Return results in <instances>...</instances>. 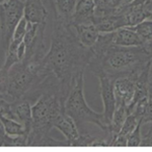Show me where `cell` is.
I'll use <instances>...</instances> for the list:
<instances>
[{
    "mask_svg": "<svg viewBox=\"0 0 152 152\" xmlns=\"http://www.w3.org/2000/svg\"><path fill=\"white\" fill-rule=\"evenodd\" d=\"M23 18L31 24L47 23L48 10L43 0H24Z\"/></svg>",
    "mask_w": 152,
    "mask_h": 152,
    "instance_id": "obj_8",
    "label": "cell"
},
{
    "mask_svg": "<svg viewBox=\"0 0 152 152\" xmlns=\"http://www.w3.org/2000/svg\"><path fill=\"white\" fill-rule=\"evenodd\" d=\"M0 144L1 147H12V146H28V136H10L4 131L3 127H0Z\"/></svg>",
    "mask_w": 152,
    "mask_h": 152,
    "instance_id": "obj_20",
    "label": "cell"
},
{
    "mask_svg": "<svg viewBox=\"0 0 152 152\" xmlns=\"http://www.w3.org/2000/svg\"><path fill=\"white\" fill-rule=\"evenodd\" d=\"M99 91L102 96V104H104V117L109 125H111L113 115L116 110V96H115L114 84L116 80L109 76L102 75L99 76Z\"/></svg>",
    "mask_w": 152,
    "mask_h": 152,
    "instance_id": "obj_7",
    "label": "cell"
},
{
    "mask_svg": "<svg viewBox=\"0 0 152 152\" xmlns=\"http://www.w3.org/2000/svg\"><path fill=\"white\" fill-rule=\"evenodd\" d=\"M65 112V99L55 91H45L33 104V126L28 146H69L67 140L59 141L51 136L59 117Z\"/></svg>",
    "mask_w": 152,
    "mask_h": 152,
    "instance_id": "obj_3",
    "label": "cell"
},
{
    "mask_svg": "<svg viewBox=\"0 0 152 152\" xmlns=\"http://www.w3.org/2000/svg\"><path fill=\"white\" fill-rule=\"evenodd\" d=\"M11 109L14 119L21 123L29 134L33 126V104L28 99H23L11 102Z\"/></svg>",
    "mask_w": 152,
    "mask_h": 152,
    "instance_id": "obj_9",
    "label": "cell"
},
{
    "mask_svg": "<svg viewBox=\"0 0 152 152\" xmlns=\"http://www.w3.org/2000/svg\"><path fill=\"white\" fill-rule=\"evenodd\" d=\"M146 0H136L135 2H137V3H143V2H145Z\"/></svg>",
    "mask_w": 152,
    "mask_h": 152,
    "instance_id": "obj_26",
    "label": "cell"
},
{
    "mask_svg": "<svg viewBox=\"0 0 152 152\" xmlns=\"http://www.w3.org/2000/svg\"><path fill=\"white\" fill-rule=\"evenodd\" d=\"M49 2L53 9V14L72 23L77 0H49Z\"/></svg>",
    "mask_w": 152,
    "mask_h": 152,
    "instance_id": "obj_15",
    "label": "cell"
},
{
    "mask_svg": "<svg viewBox=\"0 0 152 152\" xmlns=\"http://www.w3.org/2000/svg\"><path fill=\"white\" fill-rule=\"evenodd\" d=\"M94 0H77L72 24L94 23Z\"/></svg>",
    "mask_w": 152,
    "mask_h": 152,
    "instance_id": "obj_11",
    "label": "cell"
},
{
    "mask_svg": "<svg viewBox=\"0 0 152 152\" xmlns=\"http://www.w3.org/2000/svg\"><path fill=\"white\" fill-rule=\"evenodd\" d=\"M1 5V52L5 56L19 21L23 18L24 1L9 0Z\"/></svg>",
    "mask_w": 152,
    "mask_h": 152,
    "instance_id": "obj_5",
    "label": "cell"
},
{
    "mask_svg": "<svg viewBox=\"0 0 152 152\" xmlns=\"http://www.w3.org/2000/svg\"><path fill=\"white\" fill-rule=\"evenodd\" d=\"M142 123H139L138 126L135 128V130L132 132V134L130 135L128 142H127V146L129 147H138L141 145L142 142V131H141V127Z\"/></svg>",
    "mask_w": 152,
    "mask_h": 152,
    "instance_id": "obj_23",
    "label": "cell"
},
{
    "mask_svg": "<svg viewBox=\"0 0 152 152\" xmlns=\"http://www.w3.org/2000/svg\"><path fill=\"white\" fill-rule=\"evenodd\" d=\"M92 57L87 69L99 76L116 80L123 76H139L151 64V55L143 45L122 47L114 44V31L100 34L91 48Z\"/></svg>",
    "mask_w": 152,
    "mask_h": 152,
    "instance_id": "obj_2",
    "label": "cell"
},
{
    "mask_svg": "<svg viewBox=\"0 0 152 152\" xmlns=\"http://www.w3.org/2000/svg\"><path fill=\"white\" fill-rule=\"evenodd\" d=\"M128 115H129V112H128L127 107H125V105H118V107H116V110H115V113L112 118L111 125H110L112 136H113L112 145H113V143H114L115 139H116L117 135L119 134L120 130L123 127Z\"/></svg>",
    "mask_w": 152,
    "mask_h": 152,
    "instance_id": "obj_19",
    "label": "cell"
},
{
    "mask_svg": "<svg viewBox=\"0 0 152 152\" xmlns=\"http://www.w3.org/2000/svg\"><path fill=\"white\" fill-rule=\"evenodd\" d=\"M78 40L85 48H92L100 35L99 31L94 23L89 24H72Z\"/></svg>",
    "mask_w": 152,
    "mask_h": 152,
    "instance_id": "obj_13",
    "label": "cell"
},
{
    "mask_svg": "<svg viewBox=\"0 0 152 152\" xmlns=\"http://www.w3.org/2000/svg\"><path fill=\"white\" fill-rule=\"evenodd\" d=\"M140 146L152 147V122H151V125H150V127H149L148 131L144 135H142V142H141Z\"/></svg>",
    "mask_w": 152,
    "mask_h": 152,
    "instance_id": "obj_24",
    "label": "cell"
},
{
    "mask_svg": "<svg viewBox=\"0 0 152 152\" xmlns=\"http://www.w3.org/2000/svg\"><path fill=\"white\" fill-rule=\"evenodd\" d=\"M55 128L58 129L65 136L69 146H74L80 134L75 121L66 112L63 113L55 124Z\"/></svg>",
    "mask_w": 152,
    "mask_h": 152,
    "instance_id": "obj_10",
    "label": "cell"
},
{
    "mask_svg": "<svg viewBox=\"0 0 152 152\" xmlns=\"http://www.w3.org/2000/svg\"><path fill=\"white\" fill-rule=\"evenodd\" d=\"M114 44L122 47H139L144 43L136 31L130 26H125L114 31Z\"/></svg>",
    "mask_w": 152,
    "mask_h": 152,
    "instance_id": "obj_14",
    "label": "cell"
},
{
    "mask_svg": "<svg viewBox=\"0 0 152 152\" xmlns=\"http://www.w3.org/2000/svg\"><path fill=\"white\" fill-rule=\"evenodd\" d=\"M91 57V48L81 45L72 23L53 14L50 49L41 63L42 81L49 78L56 82L67 99L75 79L85 72Z\"/></svg>",
    "mask_w": 152,
    "mask_h": 152,
    "instance_id": "obj_1",
    "label": "cell"
},
{
    "mask_svg": "<svg viewBox=\"0 0 152 152\" xmlns=\"http://www.w3.org/2000/svg\"><path fill=\"white\" fill-rule=\"evenodd\" d=\"M1 126L3 127L4 131L10 136H21V135L28 136V133L26 132L24 126L16 120L8 119L1 116Z\"/></svg>",
    "mask_w": 152,
    "mask_h": 152,
    "instance_id": "obj_21",
    "label": "cell"
},
{
    "mask_svg": "<svg viewBox=\"0 0 152 152\" xmlns=\"http://www.w3.org/2000/svg\"><path fill=\"white\" fill-rule=\"evenodd\" d=\"M123 8L120 0H94L95 18L120 14Z\"/></svg>",
    "mask_w": 152,
    "mask_h": 152,
    "instance_id": "obj_18",
    "label": "cell"
},
{
    "mask_svg": "<svg viewBox=\"0 0 152 152\" xmlns=\"http://www.w3.org/2000/svg\"><path fill=\"white\" fill-rule=\"evenodd\" d=\"M123 13L125 18H126L128 26H134L136 24L148 19V16H147L143 3L133 2L132 4L125 7Z\"/></svg>",
    "mask_w": 152,
    "mask_h": 152,
    "instance_id": "obj_17",
    "label": "cell"
},
{
    "mask_svg": "<svg viewBox=\"0 0 152 152\" xmlns=\"http://www.w3.org/2000/svg\"><path fill=\"white\" fill-rule=\"evenodd\" d=\"M7 1H9V0H0V4L5 3V2H7Z\"/></svg>",
    "mask_w": 152,
    "mask_h": 152,
    "instance_id": "obj_27",
    "label": "cell"
},
{
    "mask_svg": "<svg viewBox=\"0 0 152 152\" xmlns=\"http://www.w3.org/2000/svg\"><path fill=\"white\" fill-rule=\"evenodd\" d=\"M94 24L100 34L113 33V31H116L121 28L128 26L124 13L112 14V15L102 16V18H95Z\"/></svg>",
    "mask_w": 152,
    "mask_h": 152,
    "instance_id": "obj_12",
    "label": "cell"
},
{
    "mask_svg": "<svg viewBox=\"0 0 152 152\" xmlns=\"http://www.w3.org/2000/svg\"><path fill=\"white\" fill-rule=\"evenodd\" d=\"M42 61L24 57L1 75V99L9 102L26 99L42 80Z\"/></svg>",
    "mask_w": 152,
    "mask_h": 152,
    "instance_id": "obj_4",
    "label": "cell"
},
{
    "mask_svg": "<svg viewBox=\"0 0 152 152\" xmlns=\"http://www.w3.org/2000/svg\"><path fill=\"white\" fill-rule=\"evenodd\" d=\"M141 38L143 43L152 41V19H146L134 26H130ZM143 44V45H144Z\"/></svg>",
    "mask_w": 152,
    "mask_h": 152,
    "instance_id": "obj_22",
    "label": "cell"
},
{
    "mask_svg": "<svg viewBox=\"0 0 152 152\" xmlns=\"http://www.w3.org/2000/svg\"><path fill=\"white\" fill-rule=\"evenodd\" d=\"M136 0H120V2H121V4L123 6H127V5H130V4H132L133 2H135Z\"/></svg>",
    "mask_w": 152,
    "mask_h": 152,
    "instance_id": "obj_25",
    "label": "cell"
},
{
    "mask_svg": "<svg viewBox=\"0 0 152 152\" xmlns=\"http://www.w3.org/2000/svg\"><path fill=\"white\" fill-rule=\"evenodd\" d=\"M139 123H142V122L135 116L134 114H129L123 125V127L120 130L119 134L117 135L116 139H115L112 146H115V147L127 146V142H128L130 135L132 134V132L134 131L135 128L138 126Z\"/></svg>",
    "mask_w": 152,
    "mask_h": 152,
    "instance_id": "obj_16",
    "label": "cell"
},
{
    "mask_svg": "<svg viewBox=\"0 0 152 152\" xmlns=\"http://www.w3.org/2000/svg\"><path fill=\"white\" fill-rule=\"evenodd\" d=\"M138 76H123L116 79L114 84L116 107L125 105L127 109L132 104L136 92Z\"/></svg>",
    "mask_w": 152,
    "mask_h": 152,
    "instance_id": "obj_6",
    "label": "cell"
}]
</instances>
